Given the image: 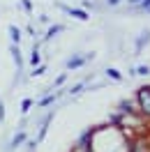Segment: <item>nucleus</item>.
<instances>
[{"label":"nucleus","instance_id":"5","mask_svg":"<svg viewBox=\"0 0 150 152\" xmlns=\"http://www.w3.org/2000/svg\"><path fill=\"white\" fill-rule=\"evenodd\" d=\"M148 39H150V32H143V35L139 37V42H136V53H141L143 44H148Z\"/></svg>","mask_w":150,"mask_h":152},{"label":"nucleus","instance_id":"16","mask_svg":"<svg viewBox=\"0 0 150 152\" xmlns=\"http://www.w3.org/2000/svg\"><path fill=\"white\" fill-rule=\"evenodd\" d=\"M65 78H67V74H60V76L56 78V86H60V83H65Z\"/></svg>","mask_w":150,"mask_h":152},{"label":"nucleus","instance_id":"7","mask_svg":"<svg viewBox=\"0 0 150 152\" xmlns=\"http://www.w3.org/2000/svg\"><path fill=\"white\" fill-rule=\"evenodd\" d=\"M12 56H14V60H16V67H21V51H19V46L16 44H12Z\"/></svg>","mask_w":150,"mask_h":152},{"label":"nucleus","instance_id":"3","mask_svg":"<svg viewBox=\"0 0 150 152\" xmlns=\"http://www.w3.org/2000/svg\"><path fill=\"white\" fill-rule=\"evenodd\" d=\"M85 60H88V58H69V60L65 62V67H67V69H79Z\"/></svg>","mask_w":150,"mask_h":152},{"label":"nucleus","instance_id":"1","mask_svg":"<svg viewBox=\"0 0 150 152\" xmlns=\"http://www.w3.org/2000/svg\"><path fill=\"white\" fill-rule=\"evenodd\" d=\"M136 99H139V104H141V108H143V113H148V115H150V86L139 88Z\"/></svg>","mask_w":150,"mask_h":152},{"label":"nucleus","instance_id":"4","mask_svg":"<svg viewBox=\"0 0 150 152\" xmlns=\"http://www.w3.org/2000/svg\"><path fill=\"white\" fill-rule=\"evenodd\" d=\"M10 37H12V42H14V44H16V46H19V42H21V30L16 28V26H10Z\"/></svg>","mask_w":150,"mask_h":152},{"label":"nucleus","instance_id":"18","mask_svg":"<svg viewBox=\"0 0 150 152\" xmlns=\"http://www.w3.org/2000/svg\"><path fill=\"white\" fill-rule=\"evenodd\" d=\"M106 2H109V7H113V5H120L122 0H106Z\"/></svg>","mask_w":150,"mask_h":152},{"label":"nucleus","instance_id":"9","mask_svg":"<svg viewBox=\"0 0 150 152\" xmlns=\"http://www.w3.org/2000/svg\"><path fill=\"white\" fill-rule=\"evenodd\" d=\"M106 74L111 76L113 81H120V72H118V69H106Z\"/></svg>","mask_w":150,"mask_h":152},{"label":"nucleus","instance_id":"8","mask_svg":"<svg viewBox=\"0 0 150 152\" xmlns=\"http://www.w3.org/2000/svg\"><path fill=\"white\" fill-rule=\"evenodd\" d=\"M30 65L35 67V65H39V51H37V46H32V56H30Z\"/></svg>","mask_w":150,"mask_h":152},{"label":"nucleus","instance_id":"19","mask_svg":"<svg viewBox=\"0 0 150 152\" xmlns=\"http://www.w3.org/2000/svg\"><path fill=\"white\" fill-rule=\"evenodd\" d=\"M139 2H143V0H129V5H134V7H136Z\"/></svg>","mask_w":150,"mask_h":152},{"label":"nucleus","instance_id":"17","mask_svg":"<svg viewBox=\"0 0 150 152\" xmlns=\"http://www.w3.org/2000/svg\"><path fill=\"white\" fill-rule=\"evenodd\" d=\"M23 7H26L28 12H32V5H30V0H23Z\"/></svg>","mask_w":150,"mask_h":152},{"label":"nucleus","instance_id":"11","mask_svg":"<svg viewBox=\"0 0 150 152\" xmlns=\"http://www.w3.org/2000/svg\"><path fill=\"white\" fill-rule=\"evenodd\" d=\"M134 74H141V76H146V74H150V67H148V65H141L139 69L134 72Z\"/></svg>","mask_w":150,"mask_h":152},{"label":"nucleus","instance_id":"15","mask_svg":"<svg viewBox=\"0 0 150 152\" xmlns=\"http://www.w3.org/2000/svg\"><path fill=\"white\" fill-rule=\"evenodd\" d=\"M81 90H83V83H79V86H74V88H72V95H79Z\"/></svg>","mask_w":150,"mask_h":152},{"label":"nucleus","instance_id":"6","mask_svg":"<svg viewBox=\"0 0 150 152\" xmlns=\"http://www.w3.org/2000/svg\"><path fill=\"white\" fill-rule=\"evenodd\" d=\"M62 30H65V26H51V28H49V32H46V37H44V39H51L53 35L62 32Z\"/></svg>","mask_w":150,"mask_h":152},{"label":"nucleus","instance_id":"14","mask_svg":"<svg viewBox=\"0 0 150 152\" xmlns=\"http://www.w3.org/2000/svg\"><path fill=\"white\" fill-rule=\"evenodd\" d=\"M44 72H46V67H37V69L32 72V76H42V74H44Z\"/></svg>","mask_w":150,"mask_h":152},{"label":"nucleus","instance_id":"12","mask_svg":"<svg viewBox=\"0 0 150 152\" xmlns=\"http://www.w3.org/2000/svg\"><path fill=\"white\" fill-rule=\"evenodd\" d=\"M30 106H32V102H30V99H23V104H21V111H23V113H28Z\"/></svg>","mask_w":150,"mask_h":152},{"label":"nucleus","instance_id":"13","mask_svg":"<svg viewBox=\"0 0 150 152\" xmlns=\"http://www.w3.org/2000/svg\"><path fill=\"white\" fill-rule=\"evenodd\" d=\"M53 99H56V97H46V99H42V102H39V106H49V104H53Z\"/></svg>","mask_w":150,"mask_h":152},{"label":"nucleus","instance_id":"2","mask_svg":"<svg viewBox=\"0 0 150 152\" xmlns=\"http://www.w3.org/2000/svg\"><path fill=\"white\" fill-rule=\"evenodd\" d=\"M60 10L67 12L69 16H74V19H79V21H88V19H90L85 10H72V7H67V5H60Z\"/></svg>","mask_w":150,"mask_h":152},{"label":"nucleus","instance_id":"10","mask_svg":"<svg viewBox=\"0 0 150 152\" xmlns=\"http://www.w3.org/2000/svg\"><path fill=\"white\" fill-rule=\"evenodd\" d=\"M26 141V134H19V136H14V141H12V148H16L19 143H23Z\"/></svg>","mask_w":150,"mask_h":152}]
</instances>
